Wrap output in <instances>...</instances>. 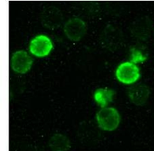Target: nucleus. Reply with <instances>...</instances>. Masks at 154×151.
Masks as SVG:
<instances>
[{
	"mask_svg": "<svg viewBox=\"0 0 154 151\" xmlns=\"http://www.w3.org/2000/svg\"><path fill=\"white\" fill-rule=\"evenodd\" d=\"M96 121L100 129L112 131L119 127L120 116L115 108L104 107L96 113Z\"/></svg>",
	"mask_w": 154,
	"mask_h": 151,
	"instance_id": "f03ea898",
	"label": "nucleus"
},
{
	"mask_svg": "<svg viewBox=\"0 0 154 151\" xmlns=\"http://www.w3.org/2000/svg\"><path fill=\"white\" fill-rule=\"evenodd\" d=\"M123 33L121 29L113 24H108L100 34L102 46L110 52H116L123 43Z\"/></svg>",
	"mask_w": 154,
	"mask_h": 151,
	"instance_id": "f257e3e1",
	"label": "nucleus"
},
{
	"mask_svg": "<svg viewBox=\"0 0 154 151\" xmlns=\"http://www.w3.org/2000/svg\"><path fill=\"white\" fill-rule=\"evenodd\" d=\"M53 45L49 37L45 35H38L32 39L29 44L30 53L37 57H44L49 54Z\"/></svg>",
	"mask_w": 154,
	"mask_h": 151,
	"instance_id": "423d86ee",
	"label": "nucleus"
},
{
	"mask_svg": "<svg viewBox=\"0 0 154 151\" xmlns=\"http://www.w3.org/2000/svg\"><path fill=\"white\" fill-rule=\"evenodd\" d=\"M86 32V24L80 18L73 17L69 20L64 26V32L70 40L78 42L84 36Z\"/></svg>",
	"mask_w": 154,
	"mask_h": 151,
	"instance_id": "39448f33",
	"label": "nucleus"
},
{
	"mask_svg": "<svg viewBox=\"0 0 154 151\" xmlns=\"http://www.w3.org/2000/svg\"><path fill=\"white\" fill-rule=\"evenodd\" d=\"M63 16L61 10L56 6H49L42 10L40 14V22L44 27L56 29L63 23Z\"/></svg>",
	"mask_w": 154,
	"mask_h": 151,
	"instance_id": "20e7f679",
	"label": "nucleus"
},
{
	"mask_svg": "<svg viewBox=\"0 0 154 151\" xmlns=\"http://www.w3.org/2000/svg\"><path fill=\"white\" fill-rule=\"evenodd\" d=\"M11 67L17 73L25 74L31 69L32 59L26 51L19 50L12 54L11 58Z\"/></svg>",
	"mask_w": 154,
	"mask_h": 151,
	"instance_id": "6e6552de",
	"label": "nucleus"
},
{
	"mask_svg": "<svg viewBox=\"0 0 154 151\" xmlns=\"http://www.w3.org/2000/svg\"><path fill=\"white\" fill-rule=\"evenodd\" d=\"M127 94L131 103L137 106H143L149 98V90L146 85L139 83L129 88Z\"/></svg>",
	"mask_w": 154,
	"mask_h": 151,
	"instance_id": "1a4fd4ad",
	"label": "nucleus"
},
{
	"mask_svg": "<svg viewBox=\"0 0 154 151\" xmlns=\"http://www.w3.org/2000/svg\"><path fill=\"white\" fill-rule=\"evenodd\" d=\"M130 56H131V61L133 63H142L144 62L147 58V55L144 53L141 48L138 46H134L130 49Z\"/></svg>",
	"mask_w": 154,
	"mask_h": 151,
	"instance_id": "f8f14e48",
	"label": "nucleus"
},
{
	"mask_svg": "<svg viewBox=\"0 0 154 151\" xmlns=\"http://www.w3.org/2000/svg\"><path fill=\"white\" fill-rule=\"evenodd\" d=\"M152 29V22L146 16L139 18L131 23L130 31L133 37L140 39L146 40L149 37Z\"/></svg>",
	"mask_w": 154,
	"mask_h": 151,
	"instance_id": "0eeeda50",
	"label": "nucleus"
},
{
	"mask_svg": "<svg viewBox=\"0 0 154 151\" xmlns=\"http://www.w3.org/2000/svg\"><path fill=\"white\" fill-rule=\"evenodd\" d=\"M115 92L110 89H98L94 93V100L102 107H106L113 100Z\"/></svg>",
	"mask_w": 154,
	"mask_h": 151,
	"instance_id": "9b49d317",
	"label": "nucleus"
},
{
	"mask_svg": "<svg viewBox=\"0 0 154 151\" xmlns=\"http://www.w3.org/2000/svg\"><path fill=\"white\" fill-rule=\"evenodd\" d=\"M49 146L53 151H67L70 148V142L66 136L56 134L50 138Z\"/></svg>",
	"mask_w": 154,
	"mask_h": 151,
	"instance_id": "9d476101",
	"label": "nucleus"
},
{
	"mask_svg": "<svg viewBox=\"0 0 154 151\" xmlns=\"http://www.w3.org/2000/svg\"><path fill=\"white\" fill-rule=\"evenodd\" d=\"M116 76L121 83L133 84L140 77V69L132 62H125L117 67L116 70Z\"/></svg>",
	"mask_w": 154,
	"mask_h": 151,
	"instance_id": "7ed1b4c3",
	"label": "nucleus"
}]
</instances>
